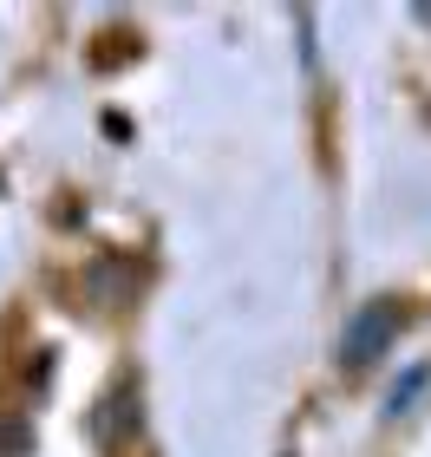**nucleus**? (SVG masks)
I'll use <instances>...</instances> for the list:
<instances>
[{"mask_svg": "<svg viewBox=\"0 0 431 457\" xmlns=\"http://www.w3.org/2000/svg\"><path fill=\"white\" fill-rule=\"evenodd\" d=\"M393 327H399V314H393L385 301H373V307H366V314L353 320V334H346V360L366 366V360H373V353L385 346V334H393Z\"/></svg>", "mask_w": 431, "mask_h": 457, "instance_id": "obj_1", "label": "nucleus"}]
</instances>
